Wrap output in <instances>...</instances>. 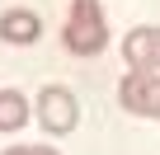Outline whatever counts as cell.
Listing matches in <instances>:
<instances>
[{
    "mask_svg": "<svg viewBox=\"0 0 160 155\" xmlns=\"http://www.w3.org/2000/svg\"><path fill=\"white\" fill-rule=\"evenodd\" d=\"M61 42H66V52H75V56H94V52L108 47V24H104V14H99V0H71Z\"/></svg>",
    "mask_w": 160,
    "mask_h": 155,
    "instance_id": "obj_1",
    "label": "cell"
},
{
    "mask_svg": "<svg viewBox=\"0 0 160 155\" xmlns=\"http://www.w3.org/2000/svg\"><path fill=\"white\" fill-rule=\"evenodd\" d=\"M33 113H38V122H42L52 136H66V132H75V122H80V104H75V94L61 90V85H47V90L38 94Z\"/></svg>",
    "mask_w": 160,
    "mask_h": 155,
    "instance_id": "obj_2",
    "label": "cell"
},
{
    "mask_svg": "<svg viewBox=\"0 0 160 155\" xmlns=\"http://www.w3.org/2000/svg\"><path fill=\"white\" fill-rule=\"evenodd\" d=\"M118 99H122L127 113L160 122V75H155V70H127L122 85H118Z\"/></svg>",
    "mask_w": 160,
    "mask_h": 155,
    "instance_id": "obj_3",
    "label": "cell"
},
{
    "mask_svg": "<svg viewBox=\"0 0 160 155\" xmlns=\"http://www.w3.org/2000/svg\"><path fill=\"white\" fill-rule=\"evenodd\" d=\"M122 61L132 70H160V28H132L122 38Z\"/></svg>",
    "mask_w": 160,
    "mask_h": 155,
    "instance_id": "obj_4",
    "label": "cell"
},
{
    "mask_svg": "<svg viewBox=\"0 0 160 155\" xmlns=\"http://www.w3.org/2000/svg\"><path fill=\"white\" fill-rule=\"evenodd\" d=\"M0 38L14 42V47H28L42 38V19L33 10H10V14H0Z\"/></svg>",
    "mask_w": 160,
    "mask_h": 155,
    "instance_id": "obj_5",
    "label": "cell"
},
{
    "mask_svg": "<svg viewBox=\"0 0 160 155\" xmlns=\"http://www.w3.org/2000/svg\"><path fill=\"white\" fill-rule=\"evenodd\" d=\"M28 113H33V104L19 90H0V132H19L28 122Z\"/></svg>",
    "mask_w": 160,
    "mask_h": 155,
    "instance_id": "obj_6",
    "label": "cell"
},
{
    "mask_svg": "<svg viewBox=\"0 0 160 155\" xmlns=\"http://www.w3.org/2000/svg\"><path fill=\"white\" fill-rule=\"evenodd\" d=\"M0 155H61V150H52V146H10Z\"/></svg>",
    "mask_w": 160,
    "mask_h": 155,
    "instance_id": "obj_7",
    "label": "cell"
}]
</instances>
